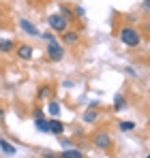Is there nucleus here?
<instances>
[{"label":"nucleus","mask_w":150,"mask_h":158,"mask_svg":"<svg viewBox=\"0 0 150 158\" xmlns=\"http://www.w3.org/2000/svg\"><path fill=\"white\" fill-rule=\"evenodd\" d=\"M118 39H120L122 45L131 47V49H137V47L142 45V41H144L142 32H139L135 26H122V28H120V32H118Z\"/></svg>","instance_id":"1"},{"label":"nucleus","mask_w":150,"mask_h":158,"mask_svg":"<svg viewBox=\"0 0 150 158\" xmlns=\"http://www.w3.org/2000/svg\"><path fill=\"white\" fill-rule=\"evenodd\" d=\"M92 143H95V148L107 152V150H112V135L107 131H97L92 135Z\"/></svg>","instance_id":"2"},{"label":"nucleus","mask_w":150,"mask_h":158,"mask_svg":"<svg viewBox=\"0 0 150 158\" xmlns=\"http://www.w3.org/2000/svg\"><path fill=\"white\" fill-rule=\"evenodd\" d=\"M64 47L58 43V41H54V43H47V47H45V58L51 60V62H60L62 58H64Z\"/></svg>","instance_id":"3"},{"label":"nucleus","mask_w":150,"mask_h":158,"mask_svg":"<svg viewBox=\"0 0 150 158\" xmlns=\"http://www.w3.org/2000/svg\"><path fill=\"white\" fill-rule=\"evenodd\" d=\"M47 26L54 30V32H58V34H62L67 28H69V22L60 15V13H51L50 17H47Z\"/></svg>","instance_id":"4"},{"label":"nucleus","mask_w":150,"mask_h":158,"mask_svg":"<svg viewBox=\"0 0 150 158\" xmlns=\"http://www.w3.org/2000/svg\"><path fill=\"white\" fill-rule=\"evenodd\" d=\"M15 56L20 58V60H24V62H30L32 58H34V49L28 45V43H20V45H15Z\"/></svg>","instance_id":"5"},{"label":"nucleus","mask_w":150,"mask_h":158,"mask_svg":"<svg viewBox=\"0 0 150 158\" xmlns=\"http://www.w3.org/2000/svg\"><path fill=\"white\" fill-rule=\"evenodd\" d=\"M79 43V32L77 30H64L62 32V39H60V45L62 47H73V45H77Z\"/></svg>","instance_id":"6"},{"label":"nucleus","mask_w":150,"mask_h":158,"mask_svg":"<svg viewBox=\"0 0 150 158\" xmlns=\"http://www.w3.org/2000/svg\"><path fill=\"white\" fill-rule=\"evenodd\" d=\"M20 28H22V32L24 34H28V36H39L41 32H39V28H37V24L34 22H30V19H26V17H20Z\"/></svg>","instance_id":"7"},{"label":"nucleus","mask_w":150,"mask_h":158,"mask_svg":"<svg viewBox=\"0 0 150 158\" xmlns=\"http://www.w3.org/2000/svg\"><path fill=\"white\" fill-rule=\"evenodd\" d=\"M82 120H84V124H95L97 120H101V109H86L84 111V115H82Z\"/></svg>","instance_id":"8"},{"label":"nucleus","mask_w":150,"mask_h":158,"mask_svg":"<svg viewBox=\"0 0 150 158\" xmlns=\"http://www.w3.org/2000/svg\"><path fill=\"white\" fill-rule=\"evenodd\" d=\"M50 132H51V135H56V137H60V135L64 132V124H62L58 118H51V120H50Z\"/></svg>","instance_id":"9"},{"label":"nucleus","mask_w":150,"mask_h":158,"mask_svg":"<svg viewBox=\"0 0 150 158\" xmlns=\"http://www.w3.org/2000/svg\"><path fill=\"white\" fill-rule=\"evenodd\" d=\"M0 150H2V154H7V156H15V154H17L15 145H11L7 139H0Z\"/></svg>","instance_id":"10"},{"label":"nucleus","mask_w":150,"mask_h":158,"mask_svg":"<svg viewBox=\"0 0 150 158\" xmlns=\"http://www.w3.org/2000/svg\"><path fill=\"white\" fill-rule=\"evenodd\" d=\"M114 111H125L126 109V98H125V94H116L114 96Z\"/></svg>","instance_id":"11"},{"label":"nucleus","mask_w":150,"mask_h":158,"mask_svg":"<svg viewBox=\"0 0 150 158\" xmlns=\"http://www.w3.org/2000/svg\"><path fill=\"white\" fill-rule=\"evenodd\" d=\"M56 158H86L79 150H75V148H71V150H64V152H60V154H56Z\"/></svg>","instance_id":"12"},{"label":"nucleus","mask_w":150,"mask_h":158,"mask_svg":"<svg viewBox=\"0 0 150 158\" xmlns=\"http://www.w3.org/2000/svg\"><path fill=\"white\" fill-rule=\"evenodd\" d=\"M15 43L11 39H0V53H13Z\"/></svg>","instance_id":"13"},{"label":"nucleus","mask_w":150,"mask_h":158,"mask_svg":"<svg viewBox=\"0 0 150 158\" xmlns=\"http://www.w3.org/2000/svg\"><path fill=\"white\" fill-rule=\"evenodd\" d=\"M60 15L71 24V22H75V13H73V9H69L67 4H60Z\"/></svg>","instance_id":"14"},{"label":"nucleus","mask_w":150,"mask_h":158,"mask_svg":"<svg viewBox=\"0 0 150 158\" xmlns=\"http://www.w3.org/2000/svg\"><path fill=\"white\" fill-rule=\"evenodd\" d=\"M47 115H50V118H58V115H60V105H58V101H50V103H47Z\"/></svg>","instance_id":"15"},{"label":"nucleus","mask_w":150,"mask_h":158,"mask_svg":"<svg viewBox=\"0 0 150 158\" xmlns=\"http://www.w3.org/2000/svg\"><path fill=\"white\" fill-rule=\"evenodd\" d=\"M34 126H37V131H41V132H50V120H45V118L34 120Z\"/></svg>","instance_id":"16"},{"label":"nucleus","mask_w":150,"mask_h":158,"mask_svg":"<svg viewBox=\"0 0 150 158\" xmlns=\"http://www.w3.org/2000/svg\"><path fill=\"white\" fill-rule=\"evenodd\" d=\"M118 128H120V132H131V131H135V122L133 120H125V122L118 124Z\"/></svg>","instance_id":"17"},{"label":"nucleus","mask_w":150,"mask_h":158,"mask_svg":"<svg viewBox=\"0 0 150 158\" xmlns=\"http://www.w3.org/2000/svg\"><path fill=\"white\" fill-rule=\"evenodd\" d=\"M50 94H51V85L45 83V85H41V88H39V94H37V96H39V98H47Z\"/></svg>","instance_id":"18"},{"label":"nucleus","mask_w":150,"mask_h":158,"mask_svg":"<svg viewBox=\"0 0 150 158\" xmlns=\"http://www.w3.org/2000/svg\"><path fill=\"white\" fill-rule=\"evenodd\" d=\"M73 13H75V19H84V17H86V9H84L82 4H77V6H75Z\"/></svg>","instance_id":"19"},{"label":"nucleus","mask_w":150,"mask_h":158,"mask_svg":"<svg viewBox=\"0 0 150 158\" xmlns=\"http://www.w3.org/2000/svg\"><path fill=\"white\" fill-rule=\"evenodd\" d=\"M39 36H41V39H43L45 43H54V41H56V34H51L50 30H47V32H41Z\"/></svg>","instance_id":"20"},{"label":"nucleus","mask_w":150,"mask_h":158,"mask_svg":"<svg viewBox=\"0 0 150 158\" xmlns=\"http://www.w3.org/2000/svg\"><path fill=\"white\" fill-rule=\"evenodd\" d=\"M58 139H60V145H62L64 150H71V148H73V141H71V139H64V137H58Z\"/></svg>","instance_id":"21"},{"label":"nucleus","mask_w":150,"mask_h":158,"mask_svg":"<svg viewBox=\"0 0 150 158\" xmlns=\"http://www.w3.org/2000/svg\"><path fill=\"white\" fill-rule=\"evenodd\" d=\"M41 118H45L43 115V109L41 107H34V120H41Z\"/></svg>","instance_id":"22"},{"label":"nucleus","mask_w":150,"mask_h":158,"mask_svg":"<svg viewBox=\"0 0 150 158\" xmlns=\"http://www.w3.org/2000/svg\"><path fill=\"white\" fill-rule=\"evenodd\" d=\"M148 9H150V0H144V2H142V11H144V15H148Z\"/></svg>","instance_id":"23"},{"label":"nucleus","mask_w":150,"mask_h":158,"mask_svg":"<svg viewBox=\"0 0 150 158\" xmlns=\"http://www.w3.org/2000/svg\"><path fill=\"white\" fill-rule=\"evenodd\" d=\"M125 73L129 75V77H137V71H133L131 66H126V69H125Z\"/></svg>","instance_id":"24"},{"label":"nucleus","mask_w":150,"mask_h":158,"mask_svg":"<svg viewBox=\"0 0 150 158\" xmlns=\"http://www.w3.org/2000/svg\"><path fill=\"white\" fill-rule=\"evenodd\" d=\"M62 85H64V88H73L75 83L71 81V79H64V81H62Z\"/></svg>","instance_id":"25"},{"label":"nucleus","mask_w":150,"mask_h":158,"mask_svg":"<svg viewBox=\"0 0 150 158\" xmlns=\"http://www.w3.org/2000/svg\"><path fill=\"white\" fill-rule=\"evenodd\" d=\"M43 158H56V152H45Z\"/></svg>","instance_id":"26"},{"label":"nucleus","mask_w":150,"mask_h":158,"mask_svg":"<svg viewBox=\"0 0 150 158\" xmlns=\"http://www.w3.org/2000/svg\"><path fill=\"white\" fill-rule=\"evenodd\" d=\"M0 124H4V109L0 107Z\"/></svg>","instance_id":"27"},{"label":"nucleus","mask_w":150,"mask_h":158,"mask_svg":"<svg viewBox=\"0 0 150 158\" xmlns=\"http://www.w3.org/2000/svg\"><path fill=\"white\" fill-rule=\"evenodd\" d=\"M88 107H90V109H99V103H97V101H92V103H90Z\"/></svg>","instance_id":"28"},{"label":"nucleus","mask_w":150,"mask_h":158,"mask_svg":"<svg viewBox=\"0 0 150 158\" xmlns=\"http://www.w3.org/2000/svg\"><path fill=\"white\" fill-rule=\"evenodd\" d=\"M146 158H150V156H146Z\"/></svg>","instance_id":"29"}]
</instances>
